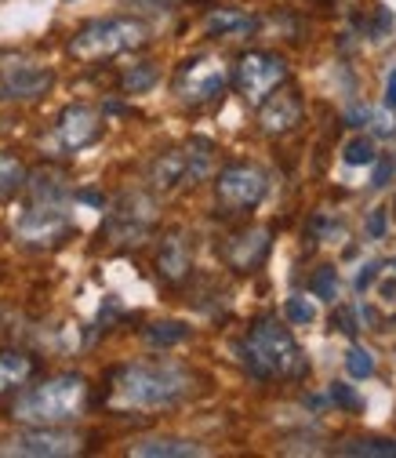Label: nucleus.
Returning a JSON list of instances; mask_svg holds the SVG:
<instances>
[{
    "instance_id": "1",
    "label": "nucleus",
    "mask_w": 396,
    "mask_h": 458,
    "mask_svg": "<svg viewBox=\"0 0 396 458\" xmlns=\"http://www.w3.org/2000/svg\"><path fill=\"white\" fill-rule=\"evenodd\" d=\"M197 371L179 360H135L109 375L105 408L117 415L172 411L197 393Z\"/></svg>"
},
{
    "instance_id": "2",
    "label": "nucleus",
    "mask_w": 396,
    "mask_h": 458,
    "mask_svg": "<svg viewBox=\"0 0 396 458\" xmlns=\"http://www.w3.org/2000/svg\"><path fill=\"white\" fill-rule=\"evenodd\" d=\"M26 204L15 218V237L26 248H59L73 229V193L59 171L40 167L26 175Z\"/></svg>"
},
{
    "instance_id": "3",
    "label": "nucleus",
    "mask_w": 396,
    "mask_h": 458,
    "mask_svg": "<svg viewBox=\"0 0 396 458\" xmlns=\"http://www.w3.org/2000/svg\"><path fill=\"white\" fill-rule=\"evenodd\" d=\"M240 368L258 382H299L309 375V357L295 342L291 327H284L276 317L255 320L244 338L237 342Z\"/></svg>"
},
{
    "instance_id": "4",
    "label": "nucleus",
    "mask_w": 396,
    "mask_h": 458,
    "mask_svg": "<svg viewBox=\"0 0 396 458\" xmlns=\"http://www.w3.org/2000/svg\"><path fill=\"white\" fill-rule=\"evenodd\" d=\"M91 386L84 375H55L22 389L12 404V419L26 426H66L88 411Z\"/></svg>"
},
{
    "instance_id": "5",
    "label": "nucleus",
    "mask_w": 396,
    "mask_h": 458,
    "mask_svg": "<svg viewBox=\"0 0 396 458\" xmlns=\"http://www.w3.org/2000/svg\"><path fill=\"white\" fill-rule=\"evenodd\" d=\"M153 37L149 22L131 19V15H117V19H95L88 26H80L70 37V55L77 63H102V59H117V55L139 51L146 47Z\"/></svg>"
},
{
    "instance_id": "6",
    "label": "nucleus",
    "mask_w": 396,
    "mask_h": 458,
    "mask_svg": "<svg viewBox=\"0 0 396 458\" xmlns=\"http://www.w3.org/2000/svg\"><path fill=\"white\" fill-rule=\"evenodd\" d=\"M215 142L211 139H186L182 146L164 149L153 164H149V186L156 193H179L190 190L197 182H204L215 167Z\"/></svg>"
},
{
    "instance_id": "7",
    "label": "nucleus",
    "mask_w": 396,
    "mask_h": 458,
    "mask_svg": "<svg viewBox=\"0 0 396 458\" xmlns=\"http://www.w3.org/2000/svg\"><path fill=\"white\" fill-rule=\"evenodd\" d=\"M265 193H269V171L248 160L222 167L215 179V204L222 208V215H248L265 200Z\"/></svg>"
},
{
    "instance_id": "8",
    "label": "nucleus",
    "mask_w": 396,
    "mask_h": 458,
    "mask_svg": "<svg viewBox=\"0 0 396 458\" xmlns=\"http://www.w3.org/2000/svg\"><path fill=\"white\" fill-rule=\"evenodd\" d=\"M156 225V204L153 197L146 193H124L117 204L105 211V222H102V233L109 244L117 248H139L142 241H149Z\"/></svg>"
},
{
    "instance_id": "9",
    "label": "nucleus",
    "mask_w": 396,
    "mask_h": 458,
    "mask_svg": "<svg viewBox=\"0 0 396 458\" xmlns=\"http://www.w3.org/2000/svg\"><path fill=\"white\" fill-rule=\"evenodd\" d=\"M84 451V437L63 426H29L26 433L0 437V458H70Z\"/></svg>"
},
{
    "instance_id": "10",
    "label": "nucleus",
    "mask_w": 396,
    "mask_h": 458,
    "mask_svg": "<svg viewBox=\"0 0 396 458\" xmlns=\"http://www.w3.org/2000/svg\"><path fill=\"white\" fill-rule=\"evenodd\" d=\"M225 88H230V70H225L215 55H193L175 73V98L182 106L218 102Z\"/></svg>"
},
{
    "instance_id": "11",
    "label": "nucleus",
    "mask_w": 396,
    "mask_h": 458,
    "mask_svg": "<svg viewBox=\"0 0 396 458\" xmlns=\"http://www.w3.org/2000/svg\"><path fill=\"white\" fill-rule=\"evenodd\" d=\"M230 81L237 84L244 102L258 106L269 91H276L280 84H288V63H284V55H276V51H248V55L237 59Z\"/></svg>"
},
{
    "instance_id": "12",
    "label": "nucleus",
    "mask_w": 396,
    "mask_h": 458,
    "mask_svg": "<svg viewBox=\"0 0 396 458\" xmlns=\"http://www.w3.org/2000/svg\"><path fill=\"white\" fill-rule=\"evenodd\" d=\"M105 131V117L95 109V106H66L55 121V131H51V142L59 153H80L88 146H95Z\"/></svg>"
},
{
    "instance_id": "13",
    "label": "nucleus",
    "mask_w": 396,
    "mask_h": 458,
    "mask_svg": "<svg viewBox=\"0 0 396 458\" xmlns=\"http://www.w3.org/2000/svg\"><path fill=\"white\" fill-rule=\"evenodd\" d=\"M55 88V70L40 63L0 66V102H37Z\"/></svg>"
},
{
    "instance_id": "14",
    "label": "nucleus",
    "mask_w": 396,
    "mask_h": 458,
    "mask_svg": "<svg viewBox=\"0 0 396 458\" xmlns=\"http://www.w3.org/2000/svg\"><path fill=\"white\" fill-rule=\"evenodd\" d=\"M302 113H306L302 95H299L295 88L280 84L276 91H269V95L258 102V128H262V135L280 139V135H288V131H295V128L302 124Z\"/></svg>"
},
{
    "instance_id": "15",
    "label": "nucleus",
    "mask_w": 396,
    "mask_h": 458,
    "mask_svg": "<svg viewBox=\"0 0 396 458\" xmlns=\"http://www.w3.org/2000/svg\"><path fill=\"white\" fill-rule=\"evenodd\" d=\"M269 248H273V233L265 225H251L222 244V262L233 273H255L269 259Z\"/></svg>"
},
{
    "instance_id": "16",
    "label": "nucleus",
    "mask_w": 396,
    "mask_h": 458,
    "mask_svg": "<svg viewBox=\"0 0 396 458\" xmlns=\"http://www.w3.org/2000/svg\"><path fill=\"white\" fill-rule=\"evenodd\" d=\"M156 273L167 284H186L193 273V241L186 229H167L156 248Z\"/></svg>"
},
{
    "instance_id": "17",
    "label": "nucleus",
    "mask_w": 396,
    "mask_h": 458,
    "mask_svg": "<svg viewBox=\"0 0 396 458\" xmlns=\"http://www.w3.org/2000/svg\"><path fill=\"white\" fill-rule=\"evenodd\" d=\"M128 454H135V458H200V454H207V447L197 440H182V437H146V440L131 444Z\"/></svg>"
},
{
    "instance_id": "18",
    "label": "nucleus",
    "mask_w": 396,
    "mask_h": 458,
    "mask_svg": "<svg viewBox=\"0 0 396 458\" xmlns=\"http://www.w3.org/2000/svg\"><path fill=\"white\" fill-rule=\"evenodd\" d=\"M255 30H258V19L244 8H211L204 15L207 37H251Z\"/></svg>"
},
{
    "instance_id": "19",
    "label": "nucleus",
    "mask_w": 396,
    "mask_h": 458,
    "mask_svg": "<svg viewBox=\"0 0 396 458\" xmlns=\"http://www.w3.org/2000/svg\"><path fill=\"white\" fill-rule=\"evenodd\" d=\"M29 375H33V360L26 353L0 350V396L19 389L22 382H29Z\"/></svg>"
},
{
    "instance_id": "20",
    "label": "nucleus",
    "mask_w": 396,
    "mask_h": 458,
    "mask_svg": "<svg viewBox=\"0 0 396 458\" xmlns=\"http://www.w3.org/2000/svg\"><path fill=\"white\" fill-rule=\"evenodd\" d=\"M186 338H190V324H182V320H156L146 327V342L156 350H172Z\"/></svg>"
},
{
    "instance_id": "21",
    "label": "nucleus",
    "mask_w": 396,
    "mask_h": 458,
    "mask_svg": "<svg viewBox=\"0 0 396 458\" xmlns=\"http://www.w3.org/2000/svg\"><path fill=\"white\" fill-rule=\"evenodd\" d=\"M22 186H26V167H22V160L12 157V153H0V200L15 197Z\"/></svg>"
},
{
    "instance_id": "22",
    "label": "nucleus",
    "mask_w": 396,
    "mask_h": 458,
    "mask_svg": "<svg viewBox=\"0 0 396 458\" xmlns=\"http://www.w3.org/2000/svg\"><path fill=\"white\" fill-rule=\"evenodd\" d=\"M353 22H357V30H360L364 37L382 40V37L392 30V12H389L385 4H367V12H364V15H357Z\"/></svg>"
},
{
    "instance_id": "23",
    "label": "nucleus",
    "mask_w": 396,
    "mask_h": 458,
    "mask_svg": "<svg viewBox=\"0 0 396 458\" xmlns=\"http://www.w3.org/2000/svg\"><path fill=\"white\" fill-rule=\"evenodd\" d=\"M156 81H160L156 63H135V66H128V70H124L121 88H124L128 95H142V91H149Z\"/></svg>"
},
{
    "instance_id": "24",
    "label": "nucleus",
    "mask_w": 396,
    "mask_h": 458,
    "mask_svg": "<svg viewBox=\"0 0 396 458\" xmlns=\"http://www.w3.org/2000/svg\"><path fill=\"white\" fill-rule=\"evenodd\" d=\"M338 454H353V458H396V440H346L338 447Z\"/></svg>"
},
{
    "instance_id": "25",
    "label": "nucleus",
    "mask_w": 396,
    "mask_h": 458,
    "mask_svg": "<svg viewBox=\"0 0 396 458\" xmlns=\"http://www.w3.org/2000/svg\"><path fill=\"white\" fill-rule=\"evenodd\" d=\"M309 292H313L316 299H324V302H334V295H338V273H334V266H320V269L313 273Z\"/></svg>"
},
{
    "instance_id": "26",
    "label": "nucleus",
    "mask_w": 396,
    "mask_h": 458,
    "mask_svg": "<svg viewBox=\"0 0 396 458\" xmlns=\"http://www.w3.org/2000/svg\"><path fill=\"white\" fill-rule=\"evenodd\" d=\"M342 160H346L350 167L375 164V160H378V157H375V142H371V139H364V135L350 139V142H346V149H342Z\"/></svg>"
},
{
    "instance_id": "27",
    "label": "nucleus",
    "mask_w": 396,
    "mask_h": 458,
    "mask_svg": "<svg viewBox=\"0 0 396 458\" xmlns=\"http://www.w3.org/2000/svg\"><path fill=\"white\" fill-rule=\"evenodd\" d=\"M327 400H331L334 408H342V411H360V408H364V400L357 396V389L346 386V382H334V386L327 389Z\"/></svg>"
},
{
    "instance_id": "28",
    "label": "nucleus",
    "mask_w": 396,
    "mask_h": 458,
    "mask_svg": "<svg viewBox=\"0 0 396 458\" xmlns=\"http://www.w3.org/2000/svg\"><path fill=\"white\" fill-rule=\"evenodd\" d=\"M346 368H350L353 378H371V375H375V357H371L364 346H353V350L346 353Z\"/></svg>"
},
{
    "instance_id": "29",
    "label": "nucleus",
    "mask_w": 396,
    "mask_h": 458,
    "mask_svg": "<svg viewBox=\"0 0 396 458\" xmlns=\"http://www.w3.org/2000/svg\"><path fill=\"white\" fill-rule=\"evenodd\" d=\"M284 313H288V320H291V324H313V320H316V306H313L309 299H302V295L288 299Z\"/></svg>"
},
{
    "instance_id": "30",
    "label": "nucleus",
    "mask_w": 396,
    "mask_h": 458,
    "mask_svg": "<svg viewBox=\"0 0 396 458\" xmlns=\"http://www.w3.org/2000/svg\"><path fill=\"white\" fill-rule=\"evenodd\" d=\"M331 327H338L342 335H357V331H360V327H357V310L338 306V310H334V317H331Z\"/></svg>"
},
{
    "instance_id": "31",
    "label": "nucleus",
    "mask_w": 396,
    "mask_h": 458,
    "mask_svg": "<svg viewBox=\"0 0 396 458\" xmlns=\"http://www.w3.org/2000/svg\"><path fill=\"white\" fill-rule=\"evenodd\" d=\"M396 175V160L392 157H385V160H378L375 164V179H371V186L375 190H382V186H389V179Z\"/></svg>"
},
{
    "instance_id": "32",
    "label": "nucleus",
    "mask_w": 396,
    "mask_h": 458,
    "mask_svg": "<svg viewBox=\"0 0 396 458\" xmlns=\"http://www.w3.org/2000/svg\"><path fill=\"white\" fill-rule=\"evenodd\" d=\"M367 237H371V241H382V237H385V211H371V218H367Z\"/></svg>"
},
{
    "instance_id": "33",
    "label": "nucleus",
    "mask_w": 396,
    "mask_h": 458,
    "mask_svg": "<svg viewBox=\"0 0 396 458\" xmlns=\"http://www.w3.org/2000/svg\"><path fill=\"white\" fill-rule=\"evenodd\" d=\"M378 269H382V266H378V262H371V266H364V269L357 273V292H367V288H371L375 276H378Z\"/></svg>"
},
{
    "instance_id": "34",
    "label": "nucleus",
    "mask_w": 396,
    "mask_h": 458,
    "mask_svg": "<svg viewBox=\"0 0 396 458\" xmlns=\"http://www.w3.org/2000/svg\"><path fill=\"white\" fill-rule=\"evenodd\" d=\"M385 106L389 109H396V70L389 73V81H385Z\"/></svg>"
},
{
    "instance_id": "35",
    "label": "nucleus",
    "mask_w": 396,
    "mask_h": 458,
    "mask_svg": "<svg viewBox=\"0 0 396 458\" xmlns=\"http://www.w3.org/2000/svg\"><path fill=\"white\" fill-rule=\"evenodd\" d=\"M131 4H146V8H175L182 0H131Z\"/></svg>"
},
{
    "instance_id": "36",
    "label": "nucleus",
    "mask_w": 396,
    "mask_h": 458,
    "mask_svg": "<svg viewBox=\"0 0 396 458\" xmlns=\"http://www.w3.org/2000/svg\"><path fill=\"white\" fill-rule=\"evenodd\" d=\"M382 295H385V299H396V280H389V284H385Z\"/></svg>"
}]
</instances>
